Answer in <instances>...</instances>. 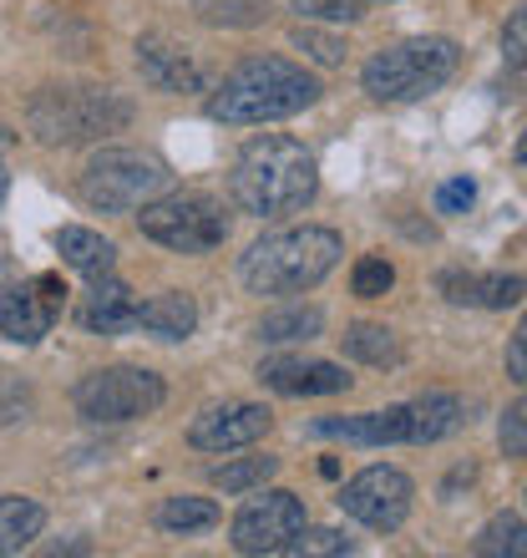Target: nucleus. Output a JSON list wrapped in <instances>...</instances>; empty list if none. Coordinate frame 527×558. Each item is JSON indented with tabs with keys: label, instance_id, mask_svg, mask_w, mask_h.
<instances>
[{
	"label": "nucleus",
	"instance_id": "21",
	"mask_svg": "<svg viewBox=\"0 0 527 558\" xmlns=\"http://www.w3.org/2000/svg\"><path fill=\"white\" fill-rule=\"evenodd\" d=\"M46 529V508L30 498H15V493H0V558L21 554L30 538H41Z\"/></svg>",
	"mask_w": 527,
	"mask_h": 558
},
{
	"label": "nucleus",
	"instance_id": "31",
	"mask_svg": "<svg viewBox=\"0 0 527 558\" xmlns=\"http://www.w3.org/2000/svg\"><path fill=\"white\" fill-rule=\"evenodd\" d=\"M502 57H507V66L527 72V5H517L502 26Z\"/></svg>",
	"mask_w": 527,
	"mask_h": 558
},
{
	"label": "nucleus",
	"instance_id": "18",
	"mask_svg": "<svg viewBox=\"0 0 527 558\" xmlns=\"http://www.w3.org/2000/svg\"><path fill=\"white\" fill-rule=\"evenodd\" d=\"M57 254H61V265L76 269V275H87V279L112 275V265H118V244L102 239L97 229H82V223H66V229H61Z\"/></svg>",
	"mask_w": 527,
	"mask_h": 558
},
{
	"label": "nucleus",
	"instance_id": "28",
	"mask_svg": "<svg viewBox=\"0 0 527 558\" xmlns=\"http://www.w3.org/2000/svg\"><path fill=\"white\" fill-rule=\"evenodd\" d=\"M391 284H395V269L385 254H366V259L351 269V290L360 294V300H381Z\"/></svg>",
	"mask_w": 527,
	"mask_h": 558
},
{
	"label": "nucleus",
	"instance_id": "32",
	"mask_svg": "<svg viewBox=\"0 0 527 558\" xmlns=\"http://www.w3.org/2000/svg\"><path fill=\"white\" fill-rule=\"evenodd\" d=\"M294 46H299V51H309V57L320 61V66H335V61H345V41L324 36V31L299 26V31H294Z\"/></svg>",
	"mask_w": 527,
	"mask_h": 558
},
{
	"label": "nucleus",
	"instance_id": "27",
	"mask_svg": "<svg viewBox=\"0 0 527 558\" xmlns=\"http://www.w3.org/2000/svg\"><path fill=\"white\" fill-rule=\"evenodd\" d=\"M294 558H340V554H355V544L345 538L340 529H299V538L290 544Z\"/></svg>",
	"mask_w": 527,
	"mask_h": 558
},
{
	"label": "nucleus",
	"instance_id": "34",
	"mask_svg": "<svg viewBox=\"0 0 527 558\" xmlns=\"http://www.w3.org/2000/svg\"><path fill=\"white\" fill-rule=\"evenodd\" d=\"M507 376H513L517 386H527V315L517 320L513 340H507Z\"/></svg>",
	"mask_w": 527,
	"mask_h": 558
},
{
	"label": "nucleus",
	"instance_id": "19",
	"mask_svg": "<svg viewBox=\"0 0 527 558\" xmlns=\"http://www.w3.org/2000/svg\"><path fill=\"white\" fill-rule=\"evenodd\" d=\"M193 325H198V305L183 290H162L137 310V330H147V336H158V340H188Z\"/></svg>",
	"mask_w": 527,
	"mask_h": 558
},
{
	"label": "nucleus",
	"instance_id": "26",
	"mask_svg": "<svg viewBox=\"0 0 527 558\" xmlns=\"http://www.w3.org/2000/svg\"><path fill=\"white\" fill-rule=\"evenodd\" d=\"M279 472V457H238V462H223L213 468V487L223 493H254Z\"/></svg>",
	"mask_w": 527,
	"mask_h": 558
},
{
	"label": "nucleus",
	"instance_id": "17",
	"mask_svg": "<svg viewBox=\"0 0 527 558\" xmlns=\"http://www.w3.org/2000/svg\"><path fill=\"white\" fill-rule=\"evenodd\" d=\"M137 72L152 92H204V72L188 61V51H177L158 36L137 41Z\"/></svg>",
	"mask_w": 527,
	"mask_h": 558
},
{
	"label": "nucleus",
	"instance_id": "6",
	"mask_svg": "<svg viewBox=\"0 0 527 558\" xmlns=\"http://www.w3.org/2000/svg\"><path fill=\"white\" fill-rule=\"evenodd\" d=\"M173 183L168 162L143 153V147H102L91 153V162L82 168V204L97 208V214H132V208L162 198Z\"/></svg>",
	"mask_w": 527,
	"mask_h": 558
},
{
	"label": "nucleus",
	"instance_id": "10",
	"mask_svg": "<svg viewBox=\"0 0 527 558\" xmlns=\"http://www.w3.org/2000/svg\"><path fill=\"white\" fill-rule=\"evenodd\" d=\"M335 502H340V513L355 518V523H366V529H376V533H395L410 518L416 483H410L401 468H366L340 487Z\"/></svg>",
	"mask_w": 527,
	"mask_h": 558
},
{
	"label": "nucleus",
	"instance_id": "7",
	"mask_svg": "<svg viewBox=\"0 0 527 558\" xmlns=\"http://www.w3.org/2000/svg\"><path fill=\"white\" fill-rule=\"evenodd\" d=\"M137 229H143V239L173 254H208L229 239V214L208 193H162V198L143 204Z\"/></svg>",
	"mask_w": 527,
	"mask_h": 558
},
{
	"label": "nucleus",
	"instance_id": "37",
	"mask_svg": "<svg viewBox=\"0 0 527 558\" xmlns=\"http://www.w3.org/2000/svg\"><path fill=\"white\" fill-rule=\"evenodd\" d=\"M5 275H11V265H5V250H0V294H5Z\"/></svg>",
	"mask_w": 527,
	"mask_h": 558
},
{
	"label": "nucleus",
	"instance_id": "22",
	"mask_svg": "<svg viewBox=\"0 0 527 558\" xmlns=\"http://www.w3.org/2000/svg\"><path fill=\"white\" fill-rule=\"evenodd\" d=\"M158 529L173 538H193V533L219 529V502L213 498H162Z\"/></svg>",
	"mask_w": 527,
	"mask_h": 558
},
{
	"label": "nucleus",
	"instance_id": "13",
	"mask_svg": "<svg viewBox=\"0 0 527 558\" xmlns=\"http://www.w3.org/2000/svg\"><path fill=\"white\" fill-rule=\"evenodd\" d=\"M137 294L122 284V279L102 275L91 279V290L82 294V305H76V325L87 330V336H122V330H137Z\"/></svg>",
	"mask_w": 527,
	"mask_h": 558
},
{
	"label": "nucleus",
	"instance_id": "12",
	"mask_svg": "<svg viewBox=\"0 0 527 558\" xmlns=\"http://www.w3.org/2000/svg\"><path fill=\"white\" fill-rule=\"evenodd\" d=\"M269 426H274L269 407L229 401V407H213V412H204L188 426V447H198V452H238V447H254Z\"/></svg>",
	"mask_w": 527,
	"mask_h": 558
},
{
	"label": "nucleus",
	"instance_id": "29",
	"mask_svg": "<svg viewBox=\"0 0 527 558\" xmlns=\"http://www.w3.org/2000/svg\"><path fill=\"white\" fill-rule=\"evenodd\" d=\"M294 11L305 21H335V26H351L366 15V0H294Z\"/></svg>",
	"mask_w": 527,
	"mask_h": 558
},
{
	"label": "nucleus",
	"instance_id": "30",
	"mask_svg": "<svg viewBox=\"0 0 527 558\" xmlns=\"http://www.w3.org/2000/svg\"><path fill=\"white\" fill-rule=\"evenodd\" d=\"M498 447H502L507 457H527V397L513 401V407L502 412V422H498Z\"/></svg>",
	"mask_w": 527,
	"mask_h": 558
},
{
	"label": "nucleus",
	"instance_id": "2",
	"mask_svg": "<svg viewBox=\"0 0 527 558\" xmlns=\"http://www.w3.org/2000/svg\"><path fill=\"white\" fill-rule=\"evenodd\" d=\"M320 102V82L284 57H249L208 97V118L223 128H264V122L299 118Z\"/></svg>",
	"mask_w": 527,
	"mask_h": 558
},
{
	"label": "nucleus",
	"instance_id": "20",
	"mask_svg": "<svg viewBox=\"0 0 527 558\" xmlns=\"http://www.w3.org/2000/svg\"><path fill=\"white\" fill-rule=\"evenodd\" d=\"M462 422H467V407L452 391H426L410 401V441H421V447L462 432Z\"/></svg>",
	"mask_w": 527,
	"mask_h": 558
},
{
	"label": "nucleus",
	"instance_id": "35",
	"mask_svg": "<svg viewBox=\"0 0 527 558\" xmlns=\"http://www.w3.org/2000/svg\"><path fill=\"white\" fill-rule=\"evenodd\" d=\"M5 193H11V173H5V162H0V204H5Z\"/></svg>",
	"mask_w": 527,
	"mask_h": 558
},
{
	"label": "nucleus",
	"instance_id": "11",
	"mask_svg": "<svg viewBox=\"0 0 527 558\" xmlns=\"http://www.w3.org/2000/svg\"><path fill=\"white\" fill-rule=\"evenodd\" d=\"M61 305H66V284L61 275H36L21 279L0 294V336L15 345H36L41 336H51Z\"/></svg>",
	"mask_w": 527,
	"mask_h": 558
},
{
	"label": "nucleus",
	"instance_id": "16",
	"mask_svg": "<svg viewBox=\"0 0 527 558\" xmlns=\"http://www.w3.org/2000/svg\"><path fill=\"white\" fill-rule=\"evenodd\" d=\"M437 290L452 305H482V310H507L527 294L523 275H467V269H441Z\"/></svg>",
	"mask_w": 527,
	"mask_h": 558
},
{
	"label": "nucleus",
	"instance_id": "1",
	"mask_svg": "<svg viewBox=\"0 0 527 558\" xmlns=\"http://www.w3.org/2000/svg\"><path fill=\"white\" fill-rule=\"evenodd\" d=\"M320 193V162L299 137L264 133L238 147L229 168V198L249 219H284L315 204Z\"/></svg>",
	"mask_w": 527,
	"mask_h": 558
},
{
	"label": "nucleus",
	"instance_id": "8",
	"mask_svg": "<svg viewBox=\"0 0 527 558\" xmlns=\"http://www.w3.org/2000/svg\"><path fill=\"white\" fill-rule=\"evenodd\" d=\"M168 397L158 371L147 366H102L82 376L72 391V407L87 422H137V416H152Z\"/></svg>",
	"mask_w": 527,
	"mask_h": 558
},
{
	"label": "nucleus",
	"instance_id": "24",
	"mask_svg": "<svg viewBox=\"0 0 527 558\" xmlns=\"http://www.w3.org/2000/svg\"><path fill=\"white\" fill-rule=\"evenodd\" d=\"M477 558H527V523L517 513H498L487 518L477 544H471Z\"/></svg>",
	"mask_w": 527,
	"mask_h": 558
},
{
	"label": "nucleus",
	"instance_id": "36",
	"mask_svg": "<svg viewBox=\"0 0 527 558\" xmlns=\"http://www.w3.org/2000/svg\"><path fill=\"white\" fill-rule=\"evenodd\" d=\"M517 162L527 168V128H523V137H517Z\"/></svg>",
	"mask_w": 527,
	"mask_h": 558
},
{
	"label": "nucleus",
	"instance_id": "33",
	"mask_svg": "<svg viewBox=\"0 0 527 558\" xmlns=\"http://www.w3.org/2000/svg\"><path fill=\"white\" fill-rule=\"evenodd\" d=\"M471 198H477V183L471 178H452L437 189V214H467Z\"/></svg>",
	"mask_w": 527,
	"mask_h": 558
},
{
	"label": "nucleus",
	"instance_id": "14",
	"mask_svg": "<svg viewBox=\"0 0 527 558\" xmlns=\"http://www.w3.org/2000/svg\"><path fill=\"white\" fill-rule=\"evenodd\" d=\"M309 432L330 441H351V447H391V441H410V407H385V412H360V416H320Z\"/></svg>",
	"mask_w": 527,
	"mask_h": 558
},
{
	"label": "nucleus",
	"instance_id": "9",
	"mask_svg": "<svg viewBox=\"0 0 527 558\" xmlns=\"http://www.w3.org/2000/svg\"><path fill=\"white\" fill-rule=\"evenodd\" d=\"M305 529V502L284 493V487H269L259 498H249L229 523V538H234L238 554L264 558V554H290V544Z\"/></svg>",
	"mask_w": 527,
	"mask_h": 558
},
{
	"label": "nucleus",
	"instance_id": "23",
	"mask_svg": "<svg viewBox=\"0 0 527 558\" xmlns=\"http://www.w3.org/2000/svg\"><path fill=\"white\" fill-rule=\"evenodd\" d=\"M340 345H345V355L360 361V366H395V361H401V340H395V330H385V325H351V330L340 336Z\"/></svg>",
	"mask_w": 527,
	"mask_h": 558
},
{
	"label": "nucleus",
	"instance_id": "25",
	"mask_svg": "<svg viewBox=\"0 0 527 558\" xmlns=\"http://www.w3.org/2000/svg\"><path fill=\"white\" fill-rule=\"evenodd\" d=\"M324 330V315L315 305H290L274 310L259 320V340H274V345H290V340H315Z\"/></svg>",
	"mask_w": 527,
	"mask_h": 558
},
{
	"label": "nucleus",
	"instance_id": "3",
	"mask_svg": "<svg viewBox=\"0 0 527 558\" xmlns=\"http://www.w3.org/2000/svg\"><path fill=\"white\" fill-rule=\"evenodd\" d=\"M340 254H345V239L324 223L279 229L249 244V254L238 259V279L249 294H305L340 265Z\"/></svg>",
	"mask_w": 527,
	"mask_h": 558
},
{
	"label": "nucleus",
	"instance_id": "15",
	"mask_svg": "<svg viewBox=\"0 0 527 558\" xmlns=\"http://www.w3.org/2000/svg\"><path fill=\"white\" fill-rule=\"evenodd\" d=\"M259 381L284 391V397H335V391H351L345 366H330V361H290V355L264 361Z\"/></svg>",
	"mask_w": 527,
	"mask_h": 558
},
{
	"label": "nucleus",
	"instance_id": "5",
	"mask_svg": "<svg viewBox=\"0 0 527 558\" xmlns=\"http://www.w3.org/2000/svg\"><path fill=\"white\" fill-rule=\"evenodd\" d=\"M36 143L46 147H76L102 133H122L132 122V102H122L118 92L97 87H46L26 112Z\"/></svg>",
	"mask_w": 527,
	"mask_h": 558
},
{
	"label": "nucleus",
	"instance_id": "4",
	"mask_svg": "<svg viewBox=\"0 0 527 558\" xmlns=\"http://www.w3.org/2000/svg\"><path fill=\"white\" fill-rule=\"evenodd\" d=\"M456 61H462V46L452 36H416V41L376 51L366 61V72H360V87L376 102H421V97H431V92L452 82Z\"/></svg>",
	"mask_w": 527,
	"mask_h": 558
}]
</instances>
